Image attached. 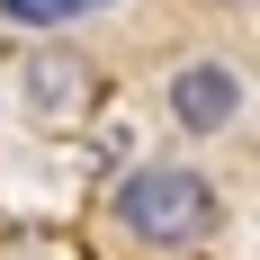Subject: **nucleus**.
Wrapping results in <instances>:
<instances>
[{
    "instance_id": "nucleus-1",
    "label": "nucleus",
    "mask_w": 260,
    "mask_h": 260,
    "mask_svg": "<svg viewBox=\"0 0 260 260\" xmlns=\"http://www.w3.org/2000/svg\"><path fill=\"white\" fill-rule=\"evenodd\" d=\"M117 224L135 242H153V251H180V242H207L224 224V198H215L207 171H188V161H144L117 180Z\"/></svg>"
},
{
    "instance_id": "nucleus-2",
    "label": "nucleus",
    "mask_w": 260,
    "mask_h": 260,
    "mask_svg": "<svg viewBox=\"0 0 260 260\" xmlns=\"http://www.w3.org/2000/svg\"><path fill=\"white\" fill-rule=\"evenodd\" d=\"M18 90H27V117H36V126H81V117H90V90H99V72H90L72 45H45V54H27Z\"/></svg>"
},
{
    "instance_id": "nucleus-3",
    "label": "nucleus",
    "mask_w": 260,
    "mask_h": 260,
    "mask_svg": "<svg viewBox=\"0 0 260 260\" xmlns=\"http://www.w3.org/2000/svg\"><path fill=\"white\" fill-rule=\"evenodd\" d=\"M161 99H171V126H180V135L242 126V72H234V63H180Z\"/></svg>"
},
{
    "instance_id": "nucleus-4",
    "label": "nucleus",
    "mask_w": 260,
    "mask_h": 260,
    "mask_svg": "<svg viewBox=\"0 0 260 260\" xmlns=\"http://www.w3.org/2000/svg\"><path fill=\"white\" fill-rule=\"evenodd\" d=\"M81 9H108V0H0L9 27H72Z\"/></svg>"
}]
</instances>
